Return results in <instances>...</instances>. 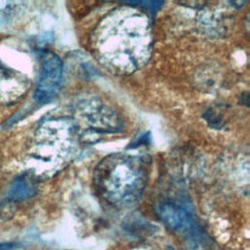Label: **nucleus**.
<instances>
[{
	"label": "nucleus",
	"mask_w": 250,
	"mask_h": 250,
	"mask_svg": "<svg viewBox=\"0 0 250 250\" xmlns=\"http://www.w3.org/2000/svg\"><path fill=\"white\" fill-rule=\"evenodd\" d=\"M90 44L97 61L108 71L131 74L145 66L151 56V21L143 9L125 4L106 14L94 28Z\"/></svg>",
	"instance_id": "f257e3e1"
},
{
	"label": "nucleus",
	"mask_w": 250,
	"mask_h": 250,
	"mask_svg": "<svg viewBox=\"0 0 250 250\" xmlns=\"http://www.w3.org/2000/svg\"><path fill=\"white\" fill-rule=\"evenodd\" d=\"M147 157L116 152L103 158L94 171L97 192L108 203L121 207L136 202L148 179Z\"/></svg>",
	"instance_id": "f03ea898"
},
{
	"label": "nucleus",
	"mask_w": 250,
	"mask_h": 250,
	"mask_svg": "<svg viewBox=\"0 0 250 250\" xmlns=\"http://www.w3.org/2000/svg\"><path fill=\"white\" fill-rule=\"evenodd\" d=\"M76 128L65 118L44 123L37 131L33 156L45 162L62 156L72 146Z\"/></svg>",
	"instance_id": "7ed1b4c3"
},
{
	"label": "nucleus",
	"mask_w": 250,
	"mask_h": 250,
	"mask_svg": "<svg viewBox=\"0 0 250 250\" xmlns=\"http://www.w3.org/2000/svg\"><path fill=\"white\" fill-rule=\"evenodd\" d=\"M62 79V62L58 55L45 52L42 55L40 76L35 88L34 99L39 103L51 101L58 93Z\"/></svg>",
	"instance_id": "20e7f679"
},
{
	"label": "nucleus",
	"mask_w": 250,
	"mask_h": 250,
	"mask_svg": "<svg viewBox=\"0 0 250 250\" xmlns=\"http://www.w3.org/2000/svg\"><path fill=\"white\" fill-rule=\"evenodd\" d=\"M155 210L165 225L174 230L186 234L188 238L200 233L195 220L181 205L165 201L157 203Z\"/></svg>",
	"instance_id": "39448f33"
},
{
	"label": "nucleus",
	"mask_w": 250,
	"mask_h": 250,
	"mask_svg": "<svg viewBox=\"0 0 250 250\" xmlns=\"http://www.w3.org/2000/svg\"><path fill=\"white\" fill-rule=\"evenodd\" d=\"M28 88L27 80L0 63V102L10 103L17 100Z\"/></svg>",
	"instance_id": "423d86ee"
},
{
	"label": "nucleus",
	"mask_w": 250,
	"mask_h": 250,
	"mask_svg": "<svg viewBox=\"0 0 250 250\" xmlns=\"http://www.w3.org/2000/svg\"><path fill=\"white\" fill-rule=\"evenodd\" d=\"M36 192L34 182L27 176L22 175L14 180L9 189V198L13 201H22L32 197Z\"/></svg>",
	"instance_id": "0eeeda50"
},
{
	"label": "nucleus",
	"mask_w": 250,
	"mask_h": 250,
	"mask_svg": "<svg viewBox=\"0 0 250 250\" xmlns=\"http://www.w3.org/2000/svg\"><path fill=\"white\" fill-rule=\"evenodd\" d=\"M16 247L14 242H0V250H12Z\"/></svg>",
	"instance_id": "6e6552de"
},
{
	"label": "nucleus",
	"mask_w": 250,
	"mask_h": 250,
	"mask_svg": "<svg viewBox=\"0 0 250 250\" xmlns=\"http://www.w3.org/2000/svg\"><path fill=\"white\" fill-rule=\"evenodd\" d=\"M134 250H153V249H151L149 247H146V246H140V247L135 248Z\"/></svg>",
	"instance_id": "1a4fd4ad"
}]
</instances>
